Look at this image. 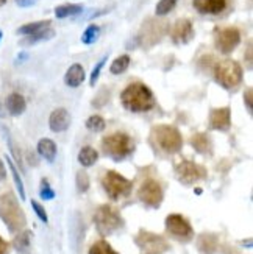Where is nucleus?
<instances>
[{
	"label": "nucleus",
	"mask_w": 253,
	"mask_h": 254,
	"mask_svg": "<svg viewBox=\"0 0 253 254\" xmlns=\"http://www.w3.org/2000/svg\"><path fill=\"white\" fill-rule=\"evenodd\" d=\"M153 136H155L158 147L164 153H169V154L178 153L183 147V137L180 134V131L175 127L158 125L153 128Z\"/></svg>",
	"instance_id": "obj_6"
},
{
	"label": "nucleus",
	"mask_w": 253,
	"mask_h": 254,
	"mask_svg": "<svg viewBox=\"0 0 253 254\" xmlns=\"http://www.w3.org/2000/svg\"><path fill=\"white\" fill-rule=\"evenodd\" d=\"M84 81V69L82 64H72L64 75V83L69 87H79Z\"/></svg>",
	"instance_id": "obj_17"
},
{
	"label": "nucleus",
	"mask_w": 253,
	"mask_h": 254,
	"mask_svg": "<svg viewBox=\"0 0 253 254\" xmlns=\"http://www.w3.org/2000/svg\"><path fill=\"white\" fill-rule=\"evenodd\" d=\"M178 0H160L157 8H155V14L157 16H166L169 14L170 11L175 8V5H177Z\"/></svg>",
	"instance_id": "obj_32"
},
{
	"label": "nucleus",
	"mask_w": 253,
	"mask_h": 254,
	"mask_svg": "<svg viewBox=\"0 0 253 254\" xmlns=\"http://www.w3.org/2000/svg\"><path fill=\"white\" fill-rule=\"evenodd\" d=\"M0 117H3V111H2V108H0Z\"/></svg>",
	"instance_id": "obj_42"
},
{
	"label": "nucleus",
	"mask_w": 253,
	"mask_h": 254,
	"mask_svg": "<svg viewBox=\"0 0 253 254\" xmlns=\"http://www.w3.org/2000/svg\"><path fill=\"white\" fill-rule=\"evenodd\" d=\"M5 106H6V111H8L11 116H20L22 113L25 111L27 102H25V98L22 97L20 94L14 92V94L8 95L6 102H5Z\"/></svg>",
	"instance_id": "obj_18"
},
{
	"label": "nucleus",
	"mask_w": 253,
	"mask_h": 254,
	"mask_svg": "<svg viewBox=\"0 0 253 254\" xmlns=\"http://www.w3.org/2000/svg\"><path fill=\"white\" fill-rule=\"evenodd\" d=\"M105 63H106V57H105V58H102L100 61H98V63H97V65L94 67V70H92V73H91V78H89L91 86H94V84H95V81L98 80V75H100V70L103 69Z\"/></svg>",
	"instance_id": "obj_36"
},
{
	"label": "nucleus",
	"mask_w": 253,
	"mask_h": 254,
	"mask_svg": "<svg viewBox=\"0 0 253 254\" xmlns=\"http://www.w3.org/2000/svg\"><path fill=\"white\" fill-rule=\"evenodd\" d=\"M138 196L146 206H149L152 209H157L163 203L164 192H163L161 184L157 180H146L139 187Z\"/></svg>",
	"instance_id": "obj_10"
},
{
	"label": "nucleus",
	"mask_w": 253,
	"mask_h": 254,
	"mask_svg": "<svg viewBox=\"0 0 253 254\" xmlns=\"http://www.w3.org/2000/svg\"><path fill=\"white\" fill-rule=\"evenodd\" d=\"M55 36V31L49 27L46 30H41L38 33H35V35H30L27 36L24 41H22V46H31V44H36L39 41H49Z\"/></svg>",
	"instance_id": "obj_23"
},
{
	"label": "nucleus",
	"mask_w": 253,
	"mask_h": 254,
	"mask_svg": "<svg viewBox=\"0 0 253 254\" xmlns=\"http://www.w3.org/2000/svg\"><path fill=\"white\" fill-rule=\"evenodd\" d=\"M102 150L108 158L120 162L135 151V140L125 132H113L102 139Z\"/></svg>",
	"instance_id": "obj_3"
},
{
	"label": "nucleus",
	"mask_w": 253,
	"mask_h": 254,
	"mask_svg": "<svg viewBox=\"0 0 253 254\" xmlns=\"http://www.w3.org/2000/svg\"><path fill=\"white\" fill-rule=\"evenodd\" d=\"M0 218L6 225L9 233L13 234L22 231L27 225L25 214L22 211L17 198L11 192L0 195Z\"/></svg>",
	"instance_id": "obj_2"
},
{
	"label": "nucleus",
	"mask_w": 253,
	"mask_h": 254,
	"mask_svg": "<svg viewBox=\"0 0 253 254\" xmlns=\"http://www.w3.org/2000/svg\"><path fill=\"white\" fill-rule=\"evenodd\" d=\"M16 3L20 6H30V5L35 3V0H16Z\"/></svg>",
	"instance_id": "obj_39"
},
{
	"label": "nucleus",
	"mask_w": 253,
	"mask_h": 254,
	"mask_svg": "<svg viewBox=\"0 0 253 254\" xmlns=\"http://www.w3.org/2000/svg\"><path fill=\"white\" fill-rule=\"evenodd\" d=\"M71 113L66 108H58L50 114L49 127L53 132H63L71 127Z\"/></svg>",
	"instance_id": "obj_15"
},
{
	"label": "nucleus",
	"mask_w": 253,
	"mask_h": 254,
	"mask_svg": "<svg viewBox=\"0 0 253 254\" xmlns=\"http://www.w3.org/2000/svg\"><path fill=\"white\" fill-rule=\"evenodd\" d=\"M38 153L46 159L47 162H53L57 158V145L52 139L44 137L38 142Z\"/></svg>",
	"instance_id": "obj_19"
},
{
	"label": "nucleus",
	"mask_w": 253,
	"mask_h": 254,
	"mask_svg": "<svg viewBox=\"0 0 253 254\" xmlns=\"http://www.w3.org/2000/svg\"><path fill=\"white\" fill-rule=\"evenodd\" d=\"M243 67L233 60H222L214 65V78L225 89L232 91L243 83Z\"/></svg>",
	"instance_id": "obj_4"
},
{
	"label": "nucleus",
	"mask_w": 253,
	"mask_h": 254,
	"mask_svg": "<svg viewBox=\"0 0 253 254\" xmlns=\"http://www.w3.org/2000/svg\"><path fill=\"white\" fill-rule=\"evenodd\" d=\"M5 2H6V0H0V6H2V5H5Z\"/></svg>",
	"instance_id": "obj_41"
},
{
	"label": "nucleus",
	"mask_w": 253,
	"mask_h": 254,
	"mask_svg": "<svg viewBox=\"0 0 253 254\" xmlns=\"http://www.w3.org/2000/svg\"><path fill=\"white\" fill-rule=\"evenodd\" d=\"M252 97H253V91H252V87H249L244 94V102H246V106H247L250 114H252Z\"/></svg>",
	"instance_id": "obj_37"
},
{
	"label": "nucleus",
	"mask_w": 253,
	"mask_h": 254,
	"mask_svg": "<svg viewBox=\"0 0 253 254\" xmlns=\"http://www.w3.org/2000/svg\"><path fill=\"white\" fill-rule=\"evenodd\" d=\"M98 35H100V28L97 25H89L82 35V42L86 44V46H91V44H94L97 41Z\"/></svg>",
	"instance_id": "obj_30"
},
{
	"label": "nucleus",
	"mask_w": 253,
	"mask_h": 254,
	"mask_svg": "<svg viewBox=\"0 0 253 254\" xmlns=\"http://www.w3.org/2000/svg\"><path fill=\"white\" fill-rule=\"evenodd\" d=\"M130 65V57L128 55H122V57L116 58L111 65H109V72H111L113 75H120L124 73Z\"/></svg>",
	"instance_id": "obj_24"
},
{
	"label": "nucleus",
	"mask_w": 253,
	"mask_h": 254,
	"mask_svg": "<svg viewBox=\"0 0 253 254\" xmlns=\"http://www.w3.org/2000/svg\"><path fill=\"white\" fill-rule=\"evenodd\" d=\"M30 236H31L30 231H22L19 236H16V239H14V248L19 253H25L30 248Z\"/></svg>",
	"instance_id": "obj_27"
},
{
	"label": "nucleus",
	"mask_w": 253,
	"mask_h": 254,
	"mask_svg": "<svg viewBox=\"0 0 253 254\" xmlns=\"http://www.w3.org/2000/svg\"><path fill=\"white\" fill-rule=\"evenodd\" d=\"M194 38V27L189 19H178L172 27V41L175 44H188Z\"/></svg>",
	"instance_id": "obj_13"
},
{
	"label": "nucleus",
	"mask_w": 253,
	"mask_h": 254,
	"mask_svg": "<svg viewBox=\"0 0 253 254\" xmlns=\"http://www.w3.org/2000/svg\"><path fill=\"white\" fill-rule=\"evenodd\" d=\"M5 176H6V170H5V165L3 162L0 161V183H2L5 180Z\"/></svg>",
	"instance_id": "obj_40"
},
{
	"label": "nucleus",
	"mask_w": 253,
	"mask_h": 254,
	"mask_svg": "<svg viewBox=\"0 0 253 254\" xmlns=\"http://www.w3.org/2000/svg\"><path fill=\"white\" fill-rule=\"evenodd\" d=\"M98 159V153L92 147H83L79 153V162L83 167H91Z\"/></svg>",
	"instance_id": "obj_21"
},
{
	"label": "nucleus",
	"mask_w": 253,
	"mask_h": 254,
	"mask_svg": "<svg viewBox=\"0 0 253 254\" xmlns=\"http://www.w3.org/2000/svg\"><path fill=\"white\" fill-rule=\"evenodd\" d=\"M175 173H177L178 181L186 186H191L205 176V170L200 165H197L195 162H191V161H181L177 167H175Z\"/></svg>",
	"instance_id": "obj_12"
},
{
	"label": "nucleus",
	"mask_w": 253,
	"mask_h": 254,
	"mask_svg": "<svg viewBox=\"0 0 253 254\" xmlns=\"http://www.w3.org/2000/svg\"><path fill=\"white\" fill-rule=\"evenodd\" d=\"M94 223L100 236H111L119 228H122L124 220L113 206L102 204L94 214Z\"/></svg>",
	"instance_id": "obj_5"
},
{
	"label": "nucleus",
	"mask_w": 253,
	"mask_h": 254,
	"mask_svg": "<svg viewBox=\"0 0 253 254\" xmlns=\"http://www.w3.org/2000/svg\"><path fill=\"white\" fill-rule=\"evenodd\" d=\"M191 145L199 151V153H206L210 150V139H208L202 132H197L191 137Z\"/></svg>",
	"instance_id": "obj_25"
},
{
	"label": "nucleus",
	"mask_w": 253,
	"mask_h": 254,
	"mask_svg": "<svg viewBox=\"0 0 253 254\" xmlns=\"http://www.w3.org/2000/svg\"><path fill=\"white\" fill-rule=\"evenodd\" d=\"M120 102H122V106L127 111L146 113L155 106V97H153L150 87H147L146 84L131 83L120 94Z\"/></svg>",
	"instance_id": "obj_1"
},
{
	"label": "nucleus",
	"mask_w": 253,
	"mask_h": 254,
	"mask_svg": "<svg viewBox=\"0 0 253 254\" xmlns=\"http://www.w3.org/2000/svg\"><path fill=\"white\" fill-rule=\"evenodd\" d=\"M31 207H33V211L36 212V215L41 218V222H44V223H47L49 222V217H47V212H46V209H44L38 201H35L33 200L31 201Z\"/></svg>",
	"instance_id": "obj_35"
},
{
	"label": "nucleus",
	"mask_w": 253,
	"mask_h": 254,
	"mask_svg": "<svg viewBox=\"0 0 253 254\" xmlns=\"http://www.w3.org/2000/svg\"><path fill=\"white\" fill-rule=\"evenodd\" d=\"M89 254H119L116 250H113V247L105 240H98L95 244H92V247L89 248Z\"/></svg>",
	"instance_id": "obj_28"
},
{
	"label": "nucleus",
	"mask_w": 253,
	"mask_h": 254,
	"mask_svg": "<svg viewBox=\"0 0 253 254\" xmlns=\"http://www.w3.org/2000/svg\"><path fill=\"white\" fill-rule=\"evenodd\" d=\"M2 36H3V35H2V31H0V41H2Z\"/></svg>",
	"instance_id": "obj_43"
},
{
	"label": "nucleus",
	"mask_w": 253,
	"mask_h": 254,
	"mask_svg": "<svg viewBox=\"0 0 253 254\" xmlns=\"http://www.w3.org/2000/svg\"><path fill=\"white\" fill-rule=\"evenodd\" d=\"M102 186H103L106 195L114 201L120 200V198H124V196H128L131 189H133V183L127 180L125 176H122L117 172H113V170H108L103 175Z\"/></svg>",
	"instance_id": "obj_7"
},
{
	"label": "nucleus",
	"mask_w": 253,
	"mask_h": 254,
	"mask_svg": "<svg viewBox=\"0 0 253 254\" xmlns=\"http://www.w3.org/2000/svg\"><path fill=\"white\" fill-rule=\"evenodd\" d=\"M8 253V244L0 237V254H6Z\"/></svg>",
	"instance_id": "obj_38"
},
{
	"label": "nucleus",
	"mask_w": 253,
	"mask_h": 254,
	"mask_svg": "<svg viewBox=\"0 0 253 254\" xmlns=\"http://www.w3.org/2000/svg\"><path fill=\"white\" fill-rule=\"evenodd\" d=\"M216 245H217V242H216V237L214 236H210V234H203L200 239H199V248L203 251V253H213L216 250Z\"/></svg>",
	"instance_id": "obj_29"
},
{
	"label": "nucleus",
	"mask_w": 253,
	"mask_h": 254,
	"mask_svg": "<svg viewBox=\"0 0 253 254\" xmlns=\"http://www.w3.org/2000/svg\"><path fill=\"white\" fill-rule=\"evenodd\" d=\"M210 127L219 131H228L232 127V111L228 106L216 108L210 114Z\"/></svg>",
	"instance_id": "obj_14"
},
{
	"label": "nucleus",
	"mask_w": 253,
	"mask_h": 254,
	"mask_svg": "<svg viewBox=\"0 0 253 254\" xmlns=\"http://www.w3.org/2000/svg\"><path fill=\"white\" fill-rule=\"evenodd\" d=\"M135 242L144 254H163L169 250L166 239L158 234L149 233V231H139V234L135 237Z\"/></svg>",
	"instance_id": "obj_8"
},
{
	"label": "nucleus",
	"mask_w": 253,
	"mask_h": 254,
	"mask_svg": "<svg viewBox=\"0 0 253 254\" xmlns=\"http://www.w3.org/2000/svg\"><path fill=\"white\" fill-rule=\"evenodd\" d=\"M166 229L168 233L178 242H191L194 237V229L191 223L180 214H170L166 217Z\"/></svg>",
	"instance_id": "obj_9"
},
{
	"label": "nucleus",
	"mask_w": 253,
	"mask_h": 254,
	"mask_svg": "<svg viewBox=\"0 0 253 254\" xmlns=\"http://www.w3.org/2000/svg\"><path fill=\"white\" fill-rule=\"evenodd\" d=\"M105 127H106V124H105L103 117H100V116H91L89 119L86 120V128L89 131L100 132V131L105 129Z\"/></svg>",
	"instance_id": "obj_31"
},
{
	"label": "nucleus",
	"mask_w": 253,
	"mask_h": 254,
	"mask_svg": "<svg viewBox=\"0 0 253 254\" xmlns=\"http://www.w3.org/2000/svg\"><path fill=\"white\" fill-rule=\"evenodd\" d=\"M50 27V20H39V22H31V24H25L22 25L17 33L19 35H24V36H30V35H35V33L41 31V30H46Z\"/></svg>",
	"instance_id": "obj_22"
},
{
	"label": "nucleus",
	"mask_w": 253,
	"mask_h": 254,
	"mask_svg": "<svg viewBox=\"0 0 253 254\" xmlns=\"http://www.w3.org/2000/svg\"><path fill=\"white\" fill-rule=\"evenodd\" d=\"M241 42V33L235 27H225V28H219L216 30L214 35V44L216 49L221 53H232Z\"/></svg>",
	"instance_id": "obj_11"
},
{
	"label": "nucleus",
	"mask_w": 253,
	"mask_h": 254,
	"mask_svg": "<svg viewBox=\"0 0 253 254\" xmlns=\"http://www.w3.org/2000/svg\"><path fill=\"white\" fill-rule=\"evenodd\" d=\"M83 11L82 5H75V3H66V5H60L55 8V16L58 19H66V17H71V16H77L80 14Z\"/></svg>",
	"instance_id": "obj_20"
},
{
	"label": "nucleus",
	"mask_w": 253,
	"mask_h": 254,
	"mask_svg": "<svg viewBox=\"0 0 253 254\" xmlns=\"http://www.w3.org/2000/svg\"><path fill=\"white\" fill-rule=\"evenodd\" d=\"M39 195H41L42 200H53V198H55V190L52 189L50 184H49L46 180H42V181H41Z\"/></svg>",
	"instance_id": "obj_34"
},
{
	"label": "nucleus",
	"mask_w": 253,
	"mask_h": 254,
	"mask_svg": "<svg viewBox=\"0 0 253 254\" xmlns=\"http://www.w3.org/2000/svg\"><path fill=\"white\" fill-rule=\"evenodd\" d=\"M192 6L200 14H221L227 8V0H192Z\"/></svg>",
	"instance_id": "obj_16"
},
{
	"label": "nucleus",
	"mask_w": 253,
	"mask_h": 254,
	"mask_svg": "<svg viewBox=\"0 0 253 254\" xmlns=\"http://www.w3.org/2000/svg\"><path fill=\"white\" fill-rule=\"evenodd\" d=\"M6 162H8V167L11 170V175H13V180H14V184L17 187V190H19V195H20V200H25V190H24V183H22L20 180V175L17 172V169L14 167V164L13 161H11L8 156H6Z\"/></svg>",
	"instance_id": "obj_26"
},
{
	"label": "nucleus",
	"mask_w": 253,
	"mask_h": 254,
	"mask_svg": "<svg viewBox=\"0 0 253 254\" xmlns=\"http://www.w3.org/2000/svg\"><path fill=\"white\" fill-rule=\"evenodd\" d=\"M77 190L79 192H86L87 189H89V176H87V173L84 170H80L79 173H77Z\"/></svg>",
	"instance_id": "obj_33"
}]
</instances>
